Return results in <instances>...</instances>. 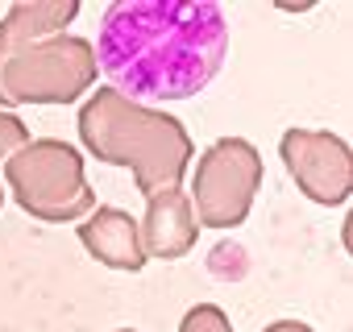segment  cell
I'll return each instance as SVG.
<instances>
[{"label": "cell", "instance_id": "obj_1", "mask_svg": "<svg viewBox=\"0 0 353 332\" xmlns=\"http://www.w3.org/2000/svg\"><path fill=\"white\" fill-rule=\"evenodd\" d=\"M92 54L117 96L158 108L216 79L229 54V17L212 0H112Z\"/></svg>", "mask_w": 353, "mask_h": 332}, {"label": "cell", "instance_id": "obj_2", "mask_svg": "<svg viewBox=\"0 0 353 332\" xmlns=\"http://www.w3.org/2000/svg\"><path fill=\"white\" fill-rule=\"evenodd\" d=\"M79 137L83 145L112 166H129L145 196L174 191L196 154L188 129L162 108H141L112 87H100L79 108Z\"/></svg>", "mask_w": 353, "mask_h": 332}, {"label": "cell", "instance_id": "obj_3", "mask_svg": "<svg viewBox=\"0 0 353 332\" xmlns=\"http://www.w3.org/2000/svg\"><path fill=\"white\" fill-rule=\"evenodd\" d=\"M5 179L13 200L50 225L79 220L96 208V191L83 179V158L75 145L59 137H30L9 162H5Z\"/></svg>", "mask_w": 353, "mask_h": 332}, {"label": "cell", "instance_id": "obj_4", "mask_svg": "<svg viewBox=\"0 0 353 332\" xmlns=\"http://www.w3.org/2000/svg\"><path fill=\"white\" fill-rule=\"evenodd\" d=\"M96 54L88 38L59 34L17 54H0V108L9 104H71L96 83Z\"/></svg>", "mask_w": 353, "mask_h": 332}, {"label": "cell", "instance_id": "obj_5", "mask_svg": "<svg viewBox=\"0 0 353 332\" xmlns=\"http://www.w3.org/2000/svg\"><path fill=\"white\" fill-rule=\"evenodd\" d=\"M262 183V158L245 137H221L192 175V216L204 229H237Z\"/></svg>", "mask_w": 353, "mask_h": 332}, {"label": "cell", "instance_id": "obj_6", "mask_svg": "<svg viewBox=\"0 0 353 332\" xmlns=\"http://www.w3.org/2000/svg\"><path fill=\"white\" fill-rule=\"evenodd\" d=\"M279 154L307 200H316L324 208H336L349 200L353 158H349L345 137L324 133V129H287L279 141Z\"/></svg>", "mask_w": 353, "mask_h": 332}, {"label": "cell", "instance_id": "obj_7", "mask_svg": "<svg viewBox=\"0 0 353 332\" xmlns=\"http://www.w3.org/2000/svg\"><path fill=\"white\" fill-rule=\"evenodd\" d=\"M145 200H150L145 204V220L137 225L145 258H183L196 245V237H200V225L192 216V200L179 187L145 196Z\"/></svg>", "mask_w": 353, "mask_h": 332}, {"label": "cell", "instance_id": "obj_8", "mask_svg": "<svg viewBox=\"0 0 353 332\" xmlns=\"http://www.w3.org/2000/svg\"><path fill=\"white\" fill-rule=\"evenodd\" d=\"M79 241H83V249L96 258V262H104V266H112V270H141L145 266V245H141V229H137V220L129 216V212H121V208H92L88 212V220L79 225Z\"/></svg>", "mask_w": 353, "mask_h": 332}, {"label": "cell", "instance_id": "obj_9", "mask_svg": "<svg viewBox=\"0 0 353 332\" xmlns=\"http://www.w3.org/2000/svg\"><path fill=\"white\" fill-rule=\"evenodd\" d=\"M79 17L75 0H21L0 17V54H17L34 42L59 38Z\"/></svg>", "mask_w": 353, "mask_h": 332}, {"label": "cell", "instance_id": "obj_10", "mask_svg": "<svg viewBox=\"0 0 353 332\" xmlns=\"http://www.w3.org/2000/svg\"><path fill=\"white\" fill-rule=\"evenodd\" d=\"M179 332H233V324H229V315L216 303H200V307H192L183 315Z\"/></svg>", "mask_w": 353, "mask_h": 332}, {"label": "cell", "instance_id": "obj_11", "mask_svg": "<svg viewBox=\"0 0 353 332\" xmlns=\"http://www.w3.org/2000/svg\"><path fill=\"white\" fill-rule=\"evenodd\" d=\"M26 141H30V129H26V121L0 108V162H9V158H13V154L26 145Z\"/></svg>", "mask_w": 353, "mask_h": 332}, {"label": "cell", "instance_id": "obj_12", "mask_svg": "<svg viewBox=\"0 0 353 332\" xmlns=\"http://www.w3.org/2000/svg\"><path fill=\"white\" fill-rule=\"evenodd\" d=\"M266 332H312L307 324H299V320H279V324H270Z\"/></svg>", "mask_w": 353, "mask_h": 332}, {"label": "cell", "instance_id": "obj_13", "mask_svg": "<svg viewBox=\"0 0 353 332\" xmlns=\"http://www.w3.org/2000/svg\"><path fill=\"white\" fill-rule=\"evenodd\" d=\"M117 332H137V328H117Z\"/></svg>", "mask_w": 353, "mask_h": 332}, {"label": "cell", "instance_id": "obj_14", "mask_svg": "<svg viewBox=\"0 0 353 332\" xmlns=\"http://www.w3.org/2000/svg\"><path fill=\"white\" fill-rule=\"evenodd\" d=\"M0 204H5V196H0Z\"/></svg>", "mask_w": 353, "mask_h": 332}]
</instances>
